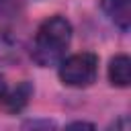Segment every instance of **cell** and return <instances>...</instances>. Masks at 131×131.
Segmentation results:
<instances>
[{
	"label": "cell",
	"mask_w": 131,
	"mask_h": 131,
	"mask_svg": "<svg viewBox=\"0 0 131 131\" xmlns=\"http://www.w3.org/2000/svg\"><path fill=\"white\" fill-rule=\"evenodd\" d=\"M70 43H72V23L59 14L49 16L39 25L35 33L31 57L41 68L57 66L66 55Z\"/></svg>",
	"instance_id": "cell-1"
},
{
	"label": "cell",
	"mask_w": 131,
	"mask_h": 131,
	"mask_svg": "<svg viewBox=\"0 0 131 131\" xmlns=\"http://www.w3.org/2000/svg\"><path fill=\"white\" fill-rule=\"evenodd\" d=\"M57 76L61 84L70 88H88L96 82L98 76V57L94 53L82 51L74 55H63L57 63Z\"/></svg>",
	"instance_id": "cell-2"
},
{
	"label": "cell",
	"mask_w": 131,
	"mask_h": 131,
	"mask_svg": "<svg viewBox=\"0 0 131 131\" xmlns=\"http://www.w3.org/2000/svg\"><path fill=\"white\" fill-rule=\"evenodd\" d=\"M104 16L123 33L131 27V0H100Z\"/></svg>",
	"instance_id": "cell-3"
},
{
	"label": "cell",
	"mask_w": 131,
	"mask_h": 131,
	"mask_svg": "<svg viewBox=\"0 0 131 131\" xmlns=\"http://www.w3.org/2000/svg\"><path fill=\"white\" fill-rule=\"evenodd\" d=\"M106 76H108V82L117 88H127L129 82H131V59L127 55H115L108 63V70H106Z\"/></svg>",
	"instance_id": "cell-4"
},
{
	"label": "cell",
	"mask_w": 131,
	"mask_h": 131,
	"mask_svg": "<svg viewBox=\"0 0 131 131\" xmlns=\"http://www.w3.org/2000/svg\"><path fill=\"white\" fill-rule=\"evenodd\" d=\"M23 43L12 31H0V63H14L20 59Z\"/></svg>",
	"instance_id": "cell-5"
},
{
	"label": "cell",
	"mask_w": 131,
	"mask_h": 131,
	"mask_svg": "<svg viewBox=\"0 0 131 131\" xmlns=\"http://www.w3.org/2000/svg\"><path fill=\"white\" fill-rule=\"evenodd\" d=\"M31 96H33V86L29 82H20L12 92H6V96H4L2 102H6V108L10 113H20L29 104Z\"/></svg>",
	"instance_id": "cell-6"
},
{
	"label": "cell",
	"mask_w": 131,
	"mask_h": 131,
	"mask_svg": "<svg viewBox=\"0 0 131 131\" xmlns=\"http://www.w3.org/2000/svg\"><path fill=\"white\" fill-rule=\"evenodd\" d=\"M14 8H16V0H0V18L12 14Z\"/></svg>",
	"instance_id": "cell-7"
},
{
	"label": "cell",
	"mask_w": 131,
	"mask_h": 131,
	"mask_svg": "<svg viewBox=\"0 0 131 131\" xmlns=\"http://www.w3.org/2000/svg\"><path fill=\"white\" fill-rule=\"evenodd\" d=\"M6 92H8V84H6V80H4V76L0 74V102L4 100V96H6Z\"/></svg>",
	"instance_id": "cell-8"
},
{
	"label": "cell",
	"mask_w": 131,
	"mask_h": 131,
	"mask_svg": "<svg viewBox=\"0 0 131 131\" xmlns=\"http://www.w3.org/2000/svg\"><path fill=\"white\" fill-rule=\"evenodd\" d=\"M39 125H45V127H53V123H51V121H31V123H27L25 127H39Z\"/></svg>",
	"instance_id": "cell-9"
},
{
	"label": "cell",
	"mask_w": 131,
	"mask_h": 131,
	"mask_svg": "<svg viewBox=\"0 0 131 131\" xmlns=\"http://www.w3.org/2000/svg\"><path fill=\"white\" fill-rule=\"evenodd\" d=\"M68 127H94L92 123H84V121H76V123H70Z\"/></svg>",
	"instance_id": "cell-10"
}]
</instances>
